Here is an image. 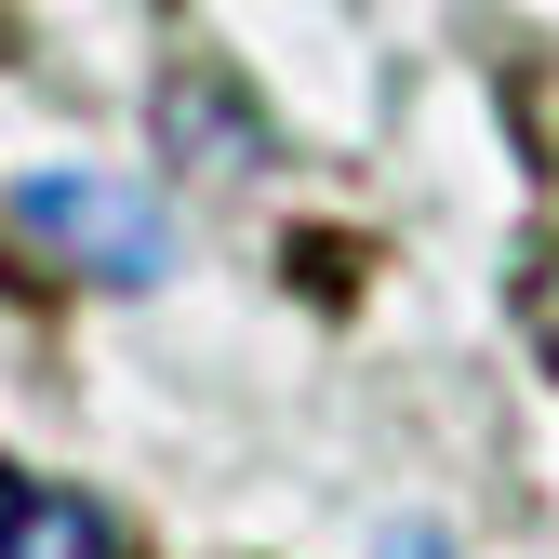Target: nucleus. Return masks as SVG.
Masks as SVG:
<instances>
[{
  "label": "nucleus",
  "instance_id": "nucleus-1",
  "mask_svg": "<svg viewBox=\"0 0 559 559\" xmlns=\"http://www.w3.org/2000/svg\"><path fill=\"white\" fill-rule=\"evenodd\" d=\"M14 214H27L40 240H67L94 280H120V294H147V280L174 266L160 200H133V187H107V174H27V187H14Z\"/></svg>",
  "mask_w": 559,
  "mask_h": 559
},
{
  "label": "nucleus",
  "instance_id": "nucleus-2",
  "mask_svg": "<svg viewBox=\"0 0 559 559\" xmlns=\"http://www.w3.org/2000/svg\"><path fill=\"white\" fill-rule=\"evenodd\" d=\"M160 160L214 174V187L266 160V120L240 107V81H227V67H174V81H160Z\"/></svg>",
  "mask_w": 559,
  "mask_h": 559
},
{
  "label": "nucleus",
  "instance_id": "nucleus-3",
  "mask_svg": "<svg viewBox=\"0 0 559 559\" xmlns=\"http://www.w3.org/2000/svg\"><path fill=\"white\" fill-rule=\"evenodd\" d=\"M0 559H120V533L94 493H53V479L0 466Z\"/></svg>",
  "mask_w": 559,
  "mask_h": 559
},
{
  "label": "nucleus",
  "instance_id": "nucleus-4",
  "mask_svg": "<svg viewBox=\"0 0 559 559\" xmlns=\"http://www.w3.org/2000/svg\"><path fill=\"white\" fill-rule=\"evenodd\" d=\"M520 333H533L546 360H559V240H546V253L520 266Z\"/></svg>",
  "mask_w": 559,
  "mask_h": 559
},
{
  "label": "nucleus",
  "instance_id": "nucleus-5",
  "mask_svg": "<svg viewBox=\"0 0 559 559\" xmlns=\"http://www.w3.org/2000/svg\"><path fill=\"white\" fill-rule=\"evenodd\" d=\"M386 559H453V546H440L427 520H400V533H386Z\"/></svg>",
  "mask_w": 559,
  "mask_h": 559
}]
</instances>
